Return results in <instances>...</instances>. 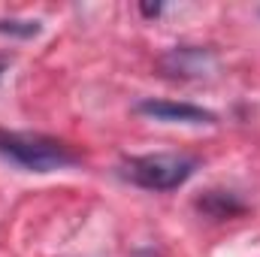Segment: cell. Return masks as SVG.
Returning a JSON list of instances; mask_svg holds the SVG:
<instances>
[{"label":"cell","mask_w":260,"mask_h":257,"mask_svg":"<svg viewBox=\"0 0 260 257\" xmlns=\"http://www.w3.org/2000/svg\"><path fill=\"white\" fill-rule=\"evenodd\" d=\"M0 157L30 173H52L79 164V154L67 142L30 130H0Z\"/></svg>","instance_id":"6da1fadb"},{"label":"cell","mask_w":260,"mask_h":257,"mask_svg":"<svg viewBox=\"0 0 260 257\" xmlns=\"http://www.w3.org/2000/svg\"><path fill=\"white\" fill-rule=\"evenodd\" d=\"M197 170V157L182 151H157L124 160V179L145 191H176Z\"/></svg>","instance_id":"7a4b0ae2"},{"label":"cell","mask_w":260,"mask_h":257,"mask_svg":"<svg viewBox=\"0 0 260 257\" xmlns=\"http://www.w3.org/2000/svg\"><path fill=\"white\" fill-rule=\"evenodd\" d=\"M157 67L173 79H203V76H212L218 70V55L212 49L182 46V49H170L157 61Z\"/></svg>","instance_id":"3957f363"},{"label":"cell","mask_w":260,"mask_h":257,"mask_svg":"<svg viewBox=\"0 0 260 257\" xmlns=\"http://www.w3.org/2000/svg\"><path fill=\"white\" fill-rule=\"evenodd\" d=\"M136 112L154 121H167V124H191V127H203V124H215L218 115L194 106V103H176V100H142L136 103Z\"/></svg>","instance_id":"277c9868"},{"label":"cell","mask_w":260,"mask_h":257,"mask_svg":"<svg viewBox=\"0 0 260 257\" xmlns=\"http://www.w3.org/2000/svg\"><path fill=\"white\" fill-rule=\"evenodd\" d=\"M200 209H206L212 218H230V215L242 212V203H236L230 194L224 197L221 191H212L206 200H200Z\"/></svg>","instance_id":"5b68a950"},{"label":"cell","mask_w":260,"mask_h":257,"mask_svg":"<svg viewBox=\"0 0 260 257\" xmlns=\"http://www.w3.org/2000/svg\"><path fill=\"white\" fill-rule=\"evenodd\" d=\"M0 34L34 37V34H40V21H0Z\"/></svg>","instance_id":"8992f818"},{"label":"cell","mask_w":260,"mask_h":257,"mask_svg":"<svg viewBox=\"0 0 260 257\" xmlns=\"http://www.w3.org/2000/svg\"><path fill=\"white\" fill-rule=\"evenodd\" d=\"M160 9H164L160 3H154V6H148V3H145V6H142V12H145V15H157Z\"/></svg>","instance_id":"52a82bcc"}]
</instances>
